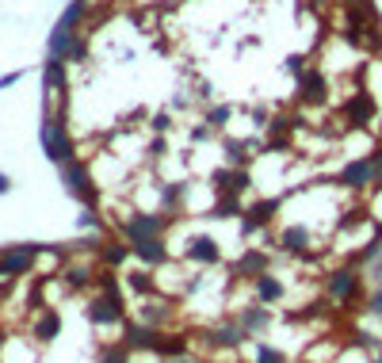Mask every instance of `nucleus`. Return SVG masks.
<instances>
[{
	"label": "nucleus",
	"mask_w": 382,
	"mask_h": 363,
	"mask_svg": "<svg viewBox=\"0 0 382 363\" xmlns=\"http://www.w3.org/2000/svg\"><path fill=\"white\" fill-rule=\"evenodd\" d=\"M340 188H348V191H375L379 188V180H375V168H371V157H355V161H348L344 168H340Z\"/></svg>",
	"instance_id": "nucleus-4"
},
{
	"label": "nucleus",
	"mask_w": 382,
	"mask_h": 363,
	"mask_svg": "<svg viewBox=\"0 0 382 363\" xmlns=\"http://www.w3.org/2000/svg\"><path fill=\"white\" fill-rule=\"evenodd\" d=\"M61 172H65V184H69V195H77L80 203L92 211L96 199H100V184L92 180L88 165H85V161H69V165H61Z\"/></svg>",
	"instance_id": "nucleus-2"
},
{
	"label": "nucleus",
	"mask_w": 382,
	"mask_h": 363,
	"mask_svg": "<svg viewBox=\"0 0 382 363\" xmlns=\"http://www.w3.org/2000/svg\"><path fill=\"white\" fill-rule=\"evenodd\" d=\"M43 149H46V157H50L54 165H69V161H77V142H73L65 119L54 115V111L43 119Z\"/></svg>",
	"instance_id": "nucleus-1"
},
{
	"label": "nucleus",
	"mask_w": 382,
	"mask_h": 363,
	"mask_svg": "<svg viewBox=\"0 0 382 363\" xmlns=\"http://www.w3.org/2000/svg\"><path fill=\"white\" fill-rule=\"evenodd\" d=\"M230 115H233V111L226 108V103H218V108L207 111V123H210V126H226V119H230Z\"/></svg>",
	"instance_id": "nucleus-20"
},
{
	"label": "nucleus",
	"mask_w": 382,
	"mask_h": 363,
	"mask_svg": "<svg viewBox=\"0 0 382 363\" xmlns=\"http://www.w3.org/2000/svg\"><path fill=\"white\" fill-rule=\"evenodd\" d=\"M46 84H50V92H65V61L61 58H50L46 61Z\"/></svg>",
	"instance_id": "nucleus-16"
},
{
	"label": "nucleus",
	"mask_w": 382,
	"mask_h": 363,
	"mask_svg": "<svg viewBox=\"0 0 382 363\" xmlns=\"http://www.w3.org/2000/svg\"><path fill=\"white\" fill-rule=\"evenodd\" d=\"M371 310L382 313V295H371Z\"/></svg>",
	"instance_id": "nucleus-21"
},
{
	"label": "nucleus",
	"mask_w": 382,
	"mask_h": 363,
	"mask_svg": "<svg viewBox=\"0 0 382 363\" xmlns=\"http://www.w3.org/2000/svg\"><path fill=\"white\" fill-rule=\"evenodd\" d=\"M256 363H287V356L275 352L272 344H260V348H256Z\"/></svg>",
	"instance_id": "nucleus-19"
},
{
	"label": "nucleus",
	"mask_w": 382,
	"mask_h": 363,
	"mask_svg": "<svg viewBox=\"0 0 382 363\" xmlns=\"http://www.w3.org/2000/svg\"><path fill=\"white\" fill-rule=\"evenodd\" d=\"M88 318H92L96 325H123V321H126V310H123V302H119V295L103 290V295L96 298L92 306H88Z\"/></svg>",
	"instance_id": "nucleus-7"
},
{
	"label": "nucleus",
	"mask_w": 382,
	"mask_h": 363,
	"mask_svg": "<svg viewBox=\"0 0 382 363\" xmlns=\"http://www.w3.org/2000/svg\"><path fill=\"white\" fill-rule=\"evenodd\" d=\"M8 188H12V184H8V176H0V195H4Z\"/></svg>",
	"instance_id": "nucleus-22"
},
{
	"label": "nucleus",
	"mask_w": 382,
	"mask_h": 363,
	"mask_svg": "<svg viewBox=\"0 0 382 363\" xmlns=\"http://www.w3.org/2000/svg\"><path fill=\"white\" fill-rule=\"evenodd\" d=\"M253 295H256L260 306H272V302H279V298L287 295V287H283L279 276H272V272H260V276L253 279Z\"/></svg>",
	"instance_id": "nucleus-9"
},
{
	"label": "nucleus",
	"mask_w": 382,
	"mask_h": 363,
	"mask_svg": "<svg viewBox=\"0 0 382 363\" xmlns=\"http://www.w3.org/2000/svg\"><path fill=\"white\" fill-rule=\"evenodd\" d=\"M325 84H329V80L321 77V69H310V73H302V77H298V92H302V100H325Z\"/></svg>",
	"instance_id": "nucleus-13"
},
{
	"label": "nucleus",
	"mask_w": 382,
	"mask_h": 363,
	"mask_svg": "<svg viewBox=\"0 0 382 363\" xmlns=\"http://www.w3.org/2000/svg\"><path fill=\"white\" fill-rule=\"evenodd\" d=\"M85 15H88V0H69V8L61 12L58 27L69 31V35H80L85 31Z\"/></svg>",
	"instance_id": "nucleus-11"
},
{
	"label": "nucleus",
	"mask_w": 382,
	"mask_h": 363,
	"mask_svg": "<svg viewBox=\"0 0 382 363\" xmlns=\"http://www.w3.org/2000/svg\"><path fill=\"white\" fill-rule=\"evenodd\" d=\"M230 272H233V276H253V279H256L260 272H264V256H260L256 249H253V253H245V256H241V260L233 264Z\"/></svg>",
	"instance_id": "nucleus-15"
},
{
	"label": "nucleus",
	"mask_w": 382,
	"mask_h": 363,
	"mask_svg": "<svg viewBox=\"0 0 382 363\" xmlns=\"http://www.w3.org/2000/svg\"><path fill=\"white\" fill-rule=\"evenodd\" d=\"M58 333H61V313L54 310V306H50V310H38V325H35L38 341L50 344V341H58Z\"/></svg>",
	"instance_id": "nucleus-12"
},
{
	"label": "nucleus",
	"mask_w": 382,
	"mask_h": 363,
	"mask_svg": "<svg viewBox=\"0 0 382 363\" xmlns=\"http://www.w3.org/2000/svg\"><path fill=\"white\" fill-rule=\"evenodd\" d=\"M325 295L337 298V302H352L355 295H360V272L352 268H337L325 276Z\"/></svg>",
	"instance_id": "nucleus-6"
},
{
	"label": "nucleus",
	"mask_w": 382,
	"mask_h": 363,
	"mask_svg": "<svg viewBox=\"0 0 382 363\" xmlns=\"http://www.w3.org/2000/svg\"><path fill=\"white\" fill-rule=\"evenodd\" d=\"M371 363H382V356H375V360H371Z\"/></svg>",
	"instance_id": "nucleus-25"
},
{
	"label": "nucleus",
	"mask_w": 382,
	"mask_h": 363,
	"mask_svg": "<svg viewBox=\"0 0 382 363\" xmlns=\"http://www.w3.org/2000/svg\"><path fill=\"white\" fill-rule=\"evenodd\" d=\"M126 256H130V245H126V241H111V245L100 249V260H103V264H123Z\"/></svg>",
	"instance_id": "nucleus-18"
},
{
	"label": "nucleus",
	"mask_w": 382,
	"mask_h": 363,
	"mask_svg": "<svg viewBox=\"0 0 382 363\" xmlns=\"http://www.w3.org/2000/svg\"><path fill=\"white\" fill-rule=\"evenodd\" d=\"M168 363H195V360H180V356H176V360H168Z\"/></svg>",
	"instance_id": "nucleus-23"
},
{
	"label": "nucleus",
	"mask_w": 382,
	"mask_h": 363,
	"mask_svg": "<svg viewBox=\"0 0 382 363\" xmlns=\"http://www.w3.org/2000/svg\"><path fill=\"white\" fill-rule=\"evenodd\" d=\"M168 218L165 214H149V211H130L123 218V237H165Z\"/></svg>",
	"instance_id": "nucleus-3"
},
{
	"label": "nucleus",
	"mask_w": 382,
	"mask_h": 363,
	"mask_svg": "<svg viewBox=\"0 0 382 363\" xmlns=\"http://www.w3.org/2000/svg\"><path fill=\"white\" fill-rule=\"evenodd\" d=\"M188 260H195V264H218V260H222V253H218L214 237H207V233L191 237V241H188Z\"/></svg>",
	"instance_id": "nucleus-10"
},
{
	"label": "nucleus",
	"mask_w": 382,
	"mask_h": 363,
	"mask_svg": "<svg viewBox=\"0 0 382 363\" xmlns=\"http://www.w3.org/2000/svg\"><path fill=\"white\" fill-rule=\"evenodd\" d=\"M38 249L35 245H15L8 253H0V279H15V276H27L31 264H35Z\"/></svg>",
	"instance_id": "nucleus-5"
},
{
	"label": "nucleus",
	"mask_w": 382,
	"mask_h": 363,
	"mask_svg": "<svg viewBox=\"0 0 382 363\" xmlns=\"http://www.w3.org/2000/svg\"><path fill=\"white\" fill-rule=\"evenodd\" d=\"M126 287L130 290H138V295H153V290H157V279H153V272H130L126 276Z\"/></svg>",
	"instance_id": "nucleus-17"
},
{
	"label": "nucleus",
	"mask_w": 382,
	"mask_h": 363,
	"mask_svg": "<svg viewBox=\"0 0 382 363\" xmlns=\"http://www.w3.org/2000/svg\"><path fill=\"white\" fill-rule=\"evenodd\" d=\"M130 256H138L142 264H165L168 260V245L165 237H126Z\"/></svg>",
	"instance_id": "nucleus-8"
},
{
	"label": "nucleus",
	"mask_w": 382,
	"mask_h": 363,
	"mask_svg": "<svg viewBox=\"0 0 382 363\" xmlns=\"http://www.w3.org/2000/svg\"><path fill=\"white\" fill-rule=\"evenodd\" d=\"M237 321H241V329H245L249 336H256V333H264V329H267V310H264V306H245Z\"/></svg>",
	"instance_id": "nucleus-14"
},
{
	"label": "nucleus",
	"mask_w": 382,
	"mask_h": 363,
	"mask_svg": "<svg viewBox=\"0 0 382 363\" xmlns=\"http://www.w3.org/2000/svg\"><path fill=\"white\" fill-rule=\"evenodd\" d=\"M0 348H4V333H0Z\"/></svg>",
	"instance_id": "nucleus-24"
}]
</instances>
